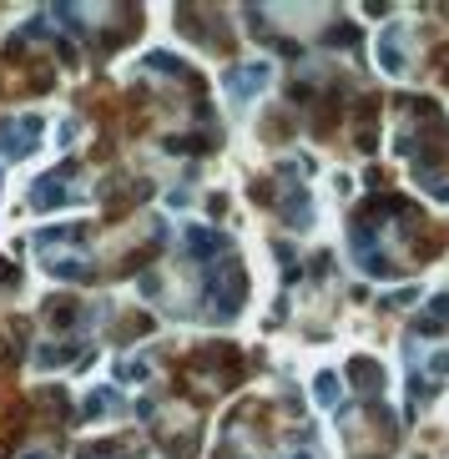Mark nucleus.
Returning <instances> with one entry per match:
<instances>
[{
	"label": "nucleus",
	"mask_w": 449,
	"mask_h": 459,
	"mask_svg": "<svg viewBox=\"0 0 449 459\" xmlns=\"http://www.w3.org/2000/svg\"><path fill=\"white\" fill-rule=\"evenodd\" d=\"M41 142V122L36 117H21V122H0V157H26L31 147Z\"/></svg>",
	"instance_id": "obj_1"
},
{
	"label": "nucleus",
	"mask_w": 449,
	"mask_h": 459,
	"mask_svg": "<svg viewBox=\"0 0 449 459\" xmlns=\"http://www.w3.org/2000/svg\"><path fill=\"white\" fill-rule=\"evenodd\" d=\"M66 182H71V172H66V167H61V172H51V177H41V182H36V192H31V197H36V207H41V212L66 207V197H71V192H66Z\"/></svg>",
	"instance_id": "obj_2"
}]
</instances>
